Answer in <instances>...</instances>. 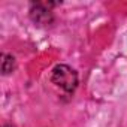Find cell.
I'll return each instance as SVG.
<instances>
[{
    "instance_id": "obj_3",
    "label": "cell",
    "mask_w": 127,
    "mask_h": 127,
    "mask_svg": "<svg viewBox=\"0 0 127 127\" xmlns=\"http://www.w3.org/2000/svg\"><path fill=\"white\" fill-rule=\"evenodd\" d=\"M15 69V58L11 54H2V73H12Z\"/></svg>"
},
{
    "instance_id": "obj_4",
    "label": "cell",
    "mask_w": 127,
    "mask_h": 127,
    "mask_svg": "<svg viewBox=\"0 0 127 127\" xmlns=\"http://www.w3.org/2000/svg\"><path fill=\"white\" fill-rule=\"evenodd\" d=\"M3 127H14V126H11V124H5Z\"/></svg>"
},
{
    "instance_id": "obj_2",
    "label": "cell",
    "mask_w": 127,
    "mask_h": 127,
    "mask_svg": "<svg viewBox=\"0 0 127 127\" xmlns=\"http://www.w3.org/2000/svg\"><path fill=\"white\" fill-rule=\"evenodd\" d=\"M48 6H52L51 3L49 5H45V3H36L32 6L30 9V18L34 24L40 26V27H46V26H51L52 21H54V17H52V12L48 9Z\"/></svg>"
},
{
    "instance_id": "obj_1",
    "label": "cell",
    "mask_w": 127,
    "mask_h": 127,
    "mask_svg": "<svg viewBox=\"0 0 127 127\" xmlns=\"http://www.w3.org/2000/svg\"><path fill=\"white\" fill-rule=\"evenodd\" d=\"M51 81L66 93H73L78 87V73L67 64H57L52 69Z\"/></svg>"
}]
</instances>
